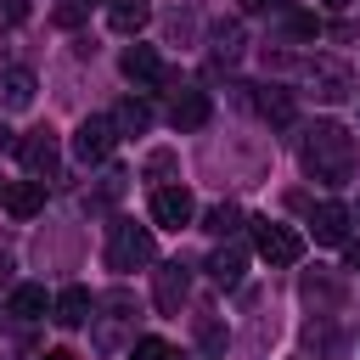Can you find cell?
I'll return each instance as SVG.
<instances>
[{
  "label": "cell",
  "mask_w": 360,
  "mask_h": 360,
  "mask_svg": "<svg viewBox=\"0 0 360 360\" xmlns=\"http://www.w3.org/2000/svg\"><path fill=\"white\" fill-rule=\"evenodd\" d=\"M298 163H304V174L321 180V186H349V180H354V135H349L343 124L321 118V124L304 129Z\"/></svg>",
  "instance_id": "1"
},
{
  "label": "cell",
  "mask_w": 360,
  "mask_h": 360,
  "mask_svg": "<svg viewBox=\"0 0 360 360\" xmlns=\"http://www.w3.org/2000/svg\"><path fill=\"white\" fill-rule=\"evenodd\" d=\"M152 259H158V242H152L146 225H135V219H112L107 225V270H141Z\"/></svg>",
  "instance_id": "2"
},
{
  "label": "cell",
  "mask_w": 360,
  "mask_h": 360,
  "mask_svg": "<svg viewBox=\"0 0 360 360\" xmlns=\"http://www.w3.org/2000/svg\"><path fill=\"white\" fill-rule=\"evenodd\" d=\"M253 248H259V259H264V264H276V270H287V264H298V259H304V236H298L292 225L270 219V214H259V219H253Z\"/></svg>",
  "instance_id": "3"
},
{
  "label": "cell",
  "mask_w": 360,
  "mask_h": 360,
  "mask_svg": "<svg viewBox=\"0 0 360 360\" xmlns=\"http://www.w3.org/2000/svg\"><path fill=\"white\" fill-rule=\"evenodd\" d=\"M112 146H118V124H112V118H84V124L73 129V158H79V163H101Z\"/></svg>",
  "instance_id": "4"
},
{
  "label": "cell",
  "mask_w": 360,
  "mask_h": 360,
  "mask_svg": "<svg viewBox=\"0 0 360 360\" xmlns=\"http://www.w3.org/2000/svg\"><path fill=\"white\" fill-rule=\"evenodd\" d=\"M191 214H197V202H191L186 186H158V191H152V219H158L163 231H186Z\"/></svg>",
  "instance_id": "5"
},
{
  "label": "cell",
  "mask_w": 360,
  "mask_h": 360,
  "mask_svg": "<svg viewBox=\"0 0 360 360\" xmlns=\"http://www.w3.org/2000/svg\"><path fill=\"white\" fill-rule=\"evenodd\" d=\"M17 158H22L28 180H45V174H56V135H51V129H34V135L17 146Z\"/></svg>",
  "instance_id": "6"
},
{
  "label": "cell",
  "mask_w": 360,
  "mask_h": 360,
  "mask_svg": "<svg viewBox=\"0 0 360 360\" xmlns=\"http://www.w3.org/2000/svg\"><path fill=\"white\" fill-rule=\"evenodd\" d=\"M349 225H354V214H349L343 202H315V214H309V231H315V242H326V248L349 242Z\"/></svg>",
  "instance_id": "7"
},
{
  "label": "cell",
  "mask_w": 360,
  "mask_h": 360,
  "mask_svg": "<svg viewBox=\"0 0 360 360\" xmlns=\"http://www.w3.org/2000/svg\"><path fill=\"white\" fill-rule=\"evenodd\" d=\"M118 68H124V79H129V84H163V79H169L152 45H124V56H118Z\"/></svg>",
  "instance_id": "8"
},
{
  "label": "cell",
  "mask_w": 360,
  "mask_h": 360,
  "mask_svg": "<svg viewBox=\"0 0 360 360\" xmlns=\"http://www.w3.org/2000/svg\"><path fill=\"white\" fill-rule=\"evenodd\" d=\"M242 270H248V248L242 242H225L208 253V281L214 287H242Z\"/></svg>",
  "instance_id": "9"
},
{
  "label": "cell",
  "mask_w": 360,
  "mask_h": 360,
  "mask_svg": "<svg viewBox=\"0 0 360 360\" xmlns=\"http://www.w3.org/2000/svg\"><path fill=\"white\" fill-rule=\"evenodd\" d=\"M152 298H158L163 315H180V304H186V264H180V259H174V264H158V276H152Z\"/></svg>",
  "instance_id": "10"
},
{
  "label": "cell",
  "mask_w": 360,
  "mask_h": 360,
  "mask_svg": "<svg viewBox=\"0 0 360 360\" xmlns=\"http://www.w3.org/2000/svg\"><path fill=\"white\" fill-rule=\"evenodd\" d=\"M169 124H174V129H202V124H208V90H174Z\"/></svg>",
  "instance_id": "11"
},
{
  "label": "cell",
  "mask_w": 360,
  "mask_h": 360,
  "mask_svg": "<svg viewBox=\"0 0 360 360\" xmlns=\"http://www.w3.org/2000/svg\"><path fill=\"white\" fill-rule=\"evenodd\" d=\"M90 309H96V298H90L84 287H62V292H56V304H51V321L73 332V326H84V321H90Z\"/></svg>",
  "instance_id": "12"
},
{
  "label": "cell",
  "mask_w": 360,
  "mask_h": 360,
  "mask_svg": "<svg viewBox=\"0 0 360 360\" xmlns=\"http://www.w3.org/2000/svg\"><path fill=\"white\" fill-rule=\"evenodd\" d=\"M6 214L11 219H34L39 208H45V180H17V186H6Z\"/></svg>",
  "instance_id": "13"
},
{
  "label": "cell",
  "mask_w": 360,
  "mask_h": 360,
  "mask_svg": "<svg viewBox=\"0 0 360 360\" xmlns=\"http://www.w3.org/2000/svg\"><path fill=\"white\" fill-rule=\"evenodd\" d=\"M107 22H112V34H124V39H135L146 22H152V0H112V11H107Z\"/></svg>",
  "instance_id": "14"
},
{
  "label": "cell",
  "mask_w": 360,
  "mask_h": 360,
  "mask_svg": "<svg viewBox=\"0 0 360 360\" xmlns=\"http://www.w3.org/2000/svg\"><path fill=\"white\" fill-rule=\"evenodd\" d=\"M6 315H17V321H39V315H45V287H34V281L11 287V298H6Z\"/></svg>",
  "instance_id": "15"
},
{
  "label": "cell",
  "mask_w": 360,
  "mask_h": 360,
  "mask_svg": "<svg viewBox=\"0 0 360 360\" xmlns=\"http://www.w3.org/2000/svg\"><path fill=\"white\" fill-rule=\"evenodd\" d=\"M0 96H6V107H28V101H34V73H28V68L0 73Z\"/></svg>",
  "instance_id": "16"
},
{
  "label": "cell",
  "mask_w": 360,
  "mask_h": 360,
  "mask_svg": "<svg viewBox=\"0 0 360 360\" xmlns=\"http://www.w3.org/2000/svg\"><path fill=\"white\" fill-rule=\"evenodd\" d=\"M112 124H118V135H141V129H152V107L146 101H118V112H112Z\"/></svg>",
  "instance_id": "17"
},
{
  "label": "cell",
  "mask_w": 360,
  "mask_h": 360,
  "mask_svg": "<svg viewBox=\"0 0 360 360\" xmlns=\"http://www.w3.org/2000/svg\"><path fill=\"white\" fill-rule=\"evenodd\" d=\"M315 84H321V101H343V96H349V68L321 62V68H315Z\"/></svg>",
  "instance_id": "18"
},
{
  "label": "cell",
  "mask_w": 360,
  "mask_h": 360,
  "mask_svg": "<svg viewBox=\"0 0 360 360\" xmlns=\"http://www.w3.org/2000/svg\"><path fill=\"white\" fill-rule=\"evenodd\" d=\"M214 56H219V62H236V56H242V28H236V22H219V28H214Z\"/></svg>",
  "instance_id": "19"
},
{
  "label": "cell",
  "mask_w": 360,
  "mask_h": 360,
  "mask_svg": "<svg viewBox=\"0 0 360 360\" xmlns=\"http://www.w3.org/2000/svg\"><path fill=\"white\" fill-rule=\"evenodd\" d=\"M259 112H264L270 124H292V96H287V90H264V96H259Z\"/></svg>",
  "instance_id": "20"
},
{
  "label": "cell",
  "mask_w": 360,
  "mask_h": 360,
  "mask_svg": "<svg viewBox=\"0 0 360 360\" xmlns=\"http://www.w3.org/2000/svg\"><path fill=\"white\" fill-rule=\"evenodd\" d=\"M236 225H242V208H231V202L208 208V219H202V231H208V236H231Z\"/></svg>",
  "instance_id": "21"
},
{
  "label": "cell",
  "mask_w": 360,
  "mask_h": 360,
  "mask_svg": "<svg viewBox=\"0 0 360 360\" xmlns=\"http://www.w3.org/2000/svg\"><path fill=\"white\" fill-rule=\"evenodd\" d=\"M84 17H90V6H84V0H62V6H56V28H79Z\"/></svg>",
  "instance_id": "22"
},
{
  "label": "cell",
  "mask_w": 360,
  "mask_h": 360,
  "mask_svg": "<svg viewBox=\"0 0 360 360\" xmlns=\"http://www.w3.org/2000/svg\"><path fill=\"white\" fill-rule=\"evenodd\" d=\"M129 360H169V343H163V338H141V343L129 349Z\"/></svg>",
  "instance_id": "23"
},
{
  "label": "cell",
  "mask_w": 360,
  "mask_h": 360,
  "mask_svg": "<svg viewBox=\"0 0 360 360\" xmlns=\"http://www.w3.org/2000/svg\"><path fill=\"white\" fill-rule=\"evenodd\" d=\"M163 174H174V152H152L146 158V180H163Z\"/></svg>",
  "instance_id": "24"
},
{
  "label": "cell",
  "mask_w": 360,
  "mask_h": 360,
  "mask_svg": "<svg viewBox=\"0 0 360 360\" xmlns=\"http://www.w3.org/2000/svg\"><path fill=\"white\" fill-rule=\"evenodd\" d=\"M202 349H208V354H225V332H219L214 321H202Z\"/></svg>",
  "instance_id": "25"
},
{
  "label": "cell",
  "mask_w": 360,
  "mask_h": 360,
  "mask_svg": "<svg viewBox=\"0 0 360 360\" xmlns=\"http://www.w3.org/2000/svg\"><path fill=\"white\" fill-rule=\"evenodd\" d=\"M292 34H304V39H309V34H321V22H315L309 11H298V17H292Z\"/></svg>",
  "instance_id": "26"
},
{
  "label": "cell",
  "mask_w": 360,
  "mask_h": 360,
  "mask_svg": "<svg viewBox=\"0 0 360 360\" xmlns=\"http://www.w3.org/2000/svg\"><path fill=\"white\" fill-rule=\"evenodd\" d=\"M343 264H349V270H360V242H343Z\"/></svg>",
  "instance_id": "27"
},
{
  "label": "cell",
  "mask_w": 360,
  "mask_h": 360,
  "mask_svg": "<svg viewBox=\"0 0 360 360\" xmlns=\"http://www.w3.org/2000/svg\"><path fill=\"white\" fill-rule=\"evenodd\" d=\"M242 11H281V0H242Z\"/></svg>",
  "instance_id": "28"
},
{
  "label": "cell",
  "mask_w": 360,
  "mask_h": 360,
  "mask_svg": "<svg viewBox=\"0 0 360 360\" xmlns=\"http://www.w3.org/2000/svg\"><path fill=\"white\" fill-rule=\"evenodd\" d=\"M17 146H22V141H17V135H11L6 124H0V152H17Z\"/></svg>",
  "instance_id": "29"
},
{
  "label": "cell",
  "mask_w": 360,
  "mask_h": 360,
  "mask_svg": "<svg viewBox=\"0 0 360 360\" xmlns=\"http://www.w3.org/2000/svg\"><path fill=\"white\" fill-rule=\"evenodd\" d=\"M315 6H326V11H343V6H349V0H315Z\"/></svg>",
  "instance_id": "30"
},
{
  "label": "cell",
  "mask_w": 360,
  "mask_h": 360,
  "mask_svg": "<svg viewBox=\"0 0 360 360\" xmlns=\"http://www.w3.org/2000/svg\"><path fill=\"white\" fill-rule=\"evenodd\" d=\"M45 360H73V354H68V349H51V354H45Z\"/></svg>",
  "instance_id": "31"
},
{
  "label": "cell",
  "mask_w": 360,
  "mask_h": 360,
  "mask_svg": "<svg viewBox=\"0 0 360 360\" xmlns=\"http://www.w3.org/2000/svg\"><path fill=\"white\" fill-rule=\"evenodd\" d=\"M169 360H186V354H174V349H169Z\"/></svg>",
  "instance_id": "32"
},
{
  "label": "cell",
  "mask_w": 360,
  "mask_h": 360,
  "mask_svg": "<svg viewBox=\"0 0 360 360\" xmlns=\"http://www.w3.org/2000/svg\"><path fill=\"white\" fill-rule=\"evenodd\" d=\"M349 214H354V219H360V202H354V208H349Z\"/></svg>",
  "instance_id": "33"
},
{
  "label": "cell",
  "mask_w": 360,
  "mask_h": 360,
  "mask_svg": "<svg viewBox=\"0 0 360 360\" xmlns=\"http://www.w3.org/2000/svg\"><path fill=\"white\" fill-rule=\"evenodd\" d=\"M0 197H6V180H0Z\"/></svg>",
  "instance_id": "34"
},
{
  "label": "cell",
  "mask_w": 360,
  "mask_h": 360,
  "mask_svg": "<svg viewBox=\"0 0 360 360\" xmlns=\"http://www.w3.org/2000/svg\"><path fill=\"white\" fill-rule=\"evenodd\" d=\"M84 6H96V0H84Z\"/></svg>",
  "instance_id": "35"
}]
</instances>
